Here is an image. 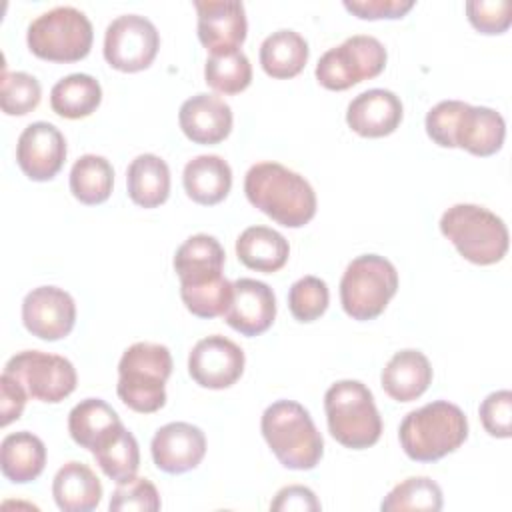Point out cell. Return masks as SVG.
Wrapping results in <instances>:
<instances>
[{"label":"cell","instance_id":"1","mask_svg":"<svg viewBox=\"0 0 512 512\" xmlns=\"http://www.w3.org/2000/svg\"><path fill=\"white\" fill-rule=\"evenodd\" d=\"M248 202L286 228H300L316 214V192L298 172L278 162H258L244 178Z\"/></svg>","mask_w":512,"mask_h":512},{"label":"cell","instance_id":"2","mask_svg":"<svg viewBox=\"0 0 512 512\" xmlns=\"http://www.w3.org/2000/svg\"><path fill=\"white\" fill-rule=\"evenodd\" d=\"M426 134L442 148H462L474 156H492L504 144L506 122L500 112L488 106L442 100L426 114Z\"/></svg>","mask_w":512,"mask_h":512},{"label":"cell","instance_id":"3","mask_svg":"<svg viewBox=\"0 0 512 512\" xmlns=\"http://www.w3.org/2000/svg\"><path fill=\"white\" fill-rule=\"evenodd\" d=\"M398 438L410 460L436 462L464 444L468 420L456 404L434 400L404 416Z\"/></svg>","mask_w":512,"mask_h":512},{"label":"cell","instance_id":"4","mask_svg":"<svg viewBox=\"0 0 512 512\" xmlns=\"http://www.w3.org/2000/svg\"><path fill=\"white\" fill-rule=\"evenodd\" d=\"M260 430L284 468L312 470L324 452V440L310 412L294 400H276L260 420Z\"/></svg>","mask_w":512,"mask_h":512},{"label":"cell","instance_id":"5","mask_svg":"<svg viewBox=\"0 0 512 512\" xmlns=\"http://www.w3.org/2000/svg\"><path fill=\"white\" fill-rule=\"evenodd\" d=\"M172 374V354L164 344L136 342L118 362L116 392L140 414H152L166 404V380Z\"/></svg>","mask_w":512,"mask_h":512},{"label":"cell","instance_id":"6","mask_svg":"<svg viewBox=\"0 0 512 512\" xmlns=\"http://www.w3.org/2000/svg\"><path fill=\"white\" fill-rule=\"evenodd\" d=\"M326 422L332 438L346 448L364 450L382 434V418L374 396L360 380H338L324 394Z\"/></svg>","mask_w":512,"mask_h":512},{"label":"cell","instance_id":"7","mask_svg":"<svg viewBox=\"0 0 512 512\" xmlns=\"http://www.w3.org/2000/svg\"><path fill=\"white\" fill-rule=\"evenodd\" d=\"M440 232L462 258L490 266L508 252V228L500 216L478 204H454L440 218Z\"/></svg>","mask_w":512,"mask_h":512},{"label":"cell","instance_id":"8","mask_svg":"<svg viewBox=\"0 0 512 512\" xmlns=\"http://www.w3.org/2000/svg\"><path fill=\"white\" fill-rule=\"evenodd\" d=\"M398 290V272L394 264L378 254L354 258L340 280V302L354 320H374L384 312Z\"/></svg>","mask_w":512,"mask_h":512},{"label":"cell","instance_id":"9","mask_svg":"<svg viewBox=\"0 0 512 512\" xmlns=\"http://www.w3.org/2000/svg\"><path fill=\"white\" fill-rule=\"evenodd\" d=\"M94 30L88 16L74 6H56L28 26L26 42L34 56L48 62H76L88 56Z\"/></svg>","mask_w":512,"mask_h":512},{"label":"cell","instance_id":"10","mask_svg":"<svg viewBox=\"0 0 512 512\" xmlns=\"http://www.w3.org/2000/svg\"><path fill=\"white\" fill-rule=\"evenodd\" d=\"M384 44L368 34H356L326 50L316 64V80L326 90H348L362 80L378 76L386 66Z\"/></svg>","mask_w":512,"mask_h":512},{"label":"cell","instance_id":"11","mask_svg":"<svg viewBox=\"0 0 512 512\" xmlns=\"http://www.w3.org/2000/svg\"><path fill=\"white\" fill-rule=\"evenodd\" d=\"M4 372L16 378L28 396L48 404L68 398L78 382L76 368L68 358L40 350H22L14 354L6 362Z\"/></svg>","mask_w":512,"mask_h":512},{"label":"cell","instance_id":"12","mask_svg":"<svg viewBox=\"0 0 512 512\" xmlns=\"http://www.w3.org/2000/svg\"><path fill=\"white\" fill-rule=\"evenodd\" d=\"M160 48L156 26L140 14L114 18L104 32V58L120 72H140L148 68Z\"/></svg>","mask_w":512,"mask_h":512},{"label":"cell","instance_id":"13","mask_svg":"<svg viewBox=\"0 0 512 512\" xmlns=\"http://www.w3.org/2000/svg\"><path fill=\"white\" fill-rule=\"evenodd\" d=\"M244 350L222 334H212L194 344L188 354L190 378L210 390H224L236 384L244 372Z\"/></svg>","mask_w":512,"mask_h":512},{"label":"cell","instance_id":"14","mask_svg":"<svg viewBox=\"0 0 512 512\" xmlns=\"http://www.w3.org/2000/svg\"><path fill=\"white\" fill-rule=\"evenodd\" d=\"M22 322L40 340L66 338L76 322L74 298L58 286H38L24 296Z\"/></svg>","mask_w":512,"mask_h":512},{"label":"cell","instance_id":"15","mask_svg":"<svg viewBox=\"0 0 512 512\" xmlns=\"http://www.w3.org/2000/svg\"><path fill=\"white\" fill-rule=\"evenodd\" d=\"M66 160L64 134L50 122H32L18 136L16 162L34 182L52 180Z\"/></svg>","mask_w":512,"mask_h":512},{"label":"cell","instance_id":"16","mask_svg":"<svg viewBox=\"0 0 512 512\" xmlns=\"http://www.w3.org/2000/svg\"><path fill=\"white\" fill-rule=\"evenodd\" d=\"M198 38L210 54L240 50L248 22L244 4L238 0H196Z\"/></svg>","mask_w":512,"mask_h":512},{"label":"cell","instance_id":"17","mask_svg":"<svg viewBox=\"0 0 512 512\" xmlns=\"http://www.w3.org/2000/svg\"><path fill=\"white\" fill-rule=\"evenodd\" d=\"M150 452L158 470L166 474H184L202 462L206 454V436L190 422H170L156 430Z\"/></svg>","mask_w":512,"mask_h":512},{"label":"cell","instance_id":"18","mask_svg":"<svg viewBox=\"0 0 512 512\" xmlns=\"http://www.w3.org/2000/svg\"><path fill=\"white\" fill-rule=\"evenodd\" d=\"M276 318V296L266 282L240 278L232 282V300L224 312L230 328L244 336L264 334Z\"/></svg>","mask_w":512,"mask_h":512},{"label":"cell","instance_id":"19","mask_svg":"<svg viewBox=\"0 0 512 512\" xmlns=\"http://www.w3.org/2000/svg\"><path fill=\"white\" fill-rule=\"evenodd\" d=\"M404 116L400 98L386 88L360 92L346 108L348 126L364 138H382L392 134Z\"/></svg>","mask_w":512,"mask_h":512},{"label":"cell","instance_id":"20","mask_svg":"<svg viewBox=\"0 0 512 512\" xmlns=\"http://www.w3.org/2000/svg\"><path fill=\"white\" fill-rule=\"evenodd\" d=\"M178 122L188 140L218 144L232 130V108L220 96L200 92L182 102Z\"/></svg>","mask_w":512,"mask_h":512},{"label":"cell","instance_id":"21","mask_svg":"<svg viewBox=\"0 0 512 512\" xmlns=\"http://www.w3.org/2000/svg\"><path fill=\"white\" fill-rule=\"evenodd\" d=\"M380 382L392 400L412 402L428 390L432 382V366L420 350L406 348L386 362Z\"/></svg>","mask_w":512,"mask_h":512},{"label":"cell","instance_id":"22","mask_svg":"<svg viewBox=\"0 0 512 512\" xmlns=\"http://www.w3.org/2000/svg\"><path fill=\"white\" fill-rule=\"evenodd\" d=\"M226 262L224 248L210 234L186 238L174 254V270L180 284H204L222 276Z\"/></svg>","mask_w":512,"mask_h":512},{"label":"cell","instance_id":"23","mask_svg":"<svg viewBox=\"0 0 512 512\" xmlns=\"http://www.w3.org/2000/svg\"><path fill=\"white\" fill-rule=\"evenodd\" d=\"M182 182L190 200L202 206H214L228 196L232 170L222 156L200 154L184 166Z\"/></svg>","mask_w":512,"mask_h":512},{"label":"cell","instance_id":"24","mask_svg":"<svg viewBox=\"0 0 512 512\" xmlns=\"http://www.w3.org/2000/svg\"><path fill=\"white\" fill-rule=\"evenodd\" d=\"M52 496L64 512H90L102 500V484L90 466L72 460L56 472Z\"/></svg>","mask_w":512,"mask_h":512},{"label":"cell","instance_id":"25","mask_svg":"<svg viewBox=\"0 0 512 512\" xmlns=\"http://www.w3.org/2000/svg\"><path fill=\"white\" fill-rule=\"evenodd\" d=\"M122 424L118 412L100 398L80 400L68 414V432L72 440L94 452L102 446Z\"/></svg>","mask_w":512,"mask_h":512},{"label":"cell","instance_id":"26","mask_svg":"<svg viewBox=\"0 0 512 512\" xmlns=\"http://www.w3.org/2000/svg\"><path fill=\"white\" fill-rule=\"evenodd\" d=\"M46 466V446L32 432H12L0 444V470L14 484L36 480Z\"/></svg>","mask_w":512,"mask_h":512},{"label":"cell","instance_id":"27","mask_svg":"<svg viewBox=\"0 0 512 512\" xmlns=\"http://www.w3.org/2000/svg\"><path fill=\"white\" fill-rule=\"evenodd\" d=\"M236 256L246 268L272 274L288 262L290 246L280 232L268 226H250L236 240Z\"/></svg>","mask_w":512,"mask_h":512},{"label":"cell","instance_id":"28","mask_svg":"<svg viewBox=\"0 0 512 512\" xmlns=\"http://www.w3.org/2000/svg\"><path fill=\"white\" fill-rule=\"evenodd\" d=\"M128 196L142 208H156L168 200L170 168L156 154L136 156L126 170Z\"/></svg>","mask_w":512,"mask_h":512},{"label":"cell","instance_id":"29","mask_svg":"<svg viewBox=\"0 0 512 512\" xmlns=\"http://www.w3.org/2000/svg\"><path fill=\"white\" fill-rule=\"evenodd\" d=\"M308 42L290 28H282L264 38L260 46L262 70L278 80L298 76L308 62Z\"/></svg>","mask_w":512,"mask_h":512},{"label":"cell","instance_id":"30","mask_svg":"<svg viewBox=\"0 0 512 512\" xmlns=\"http://www.w3.org/2000/svg\"><path fill=\"white\" fill-rule=\"evenodd\" d=\"M102 102L100 82L90 74H68L60 78L50 90L52 110L68 120L86 118Z\"/></svg>","mask_w":512,"mask_h":512},{"label":"cell","instance_id":"31","mask_svg":"<svg viewBox=\"0 0 512 512\" xmlns=\"http://www.w3.org/2000/svg\"><path fill=\"white\" fill-rule=\"evenodd\" d=\"M114 186V168L112 164L98 154L80 156L70 170V192L72 196L86 204H102L112 194Z\"/></svg>","mask_w":512,"mask_h":512},{"label":"cell","instance_id":"32","mask_svg":"<svg viewBox=\"0 0 512 512\" xmlns=\"http://www.w3.org/2000/svg\"><path fill=\"white\" fill-rule=\"evenodd\" d=\"M100 470L114 482H126L136 476L140 466V448L130 430L120 426L102 446L94 452Z\"/></svg>","mask_w":512,"mask_h":512},{"label":"cell","instance_id":"33","mask_svg":"<svg viewBox=\"0 0 512 512\" xmlns=\"http://www.w3.org/2000/svg\"><path fill=\"white\" fill-rule=\"evenodd\" d=\"M204 80L220 94H238L252 82V64L242 50L210 54L204 64Z\"/></svg>","mask_w":512,"mask_h":512},{"label":"cell","instance_id":"34","mask_svg":"<svg viewBox=\"0 0 512 512\" xmlns=\"http://www.w3.org/2000/svg\"><path fill=\"white\" fill-rule=\"evenodd\" d=\"M442 508V490L440 486L426 476H410L396 484L388 496L382 500V512L396 510H440Z\"/></svg>","mask_w":512,"mask_h":512},{"label":"cell","instance_id":"35","mask_svg":"<svg viewBox=\"0 0 512 512\" xmlns=\"http://www.w3.org/2000/svg\"><path fill=\"white\" fill-rule=\"evenodd\" d=\"M180 298L186 310L198 318L224 316L232 300V282L220 276L204 284H180Z\"/></svg>","mask_w":512,"mask_h":512},{"label":"cell","instance_id":"36","mask_svg":"<svg viewBox=\"0 0 512 512\" xmlns=\"http://www.w3.org/2000/svg\"><path fill=\"white\" fill-rule=\"evenodd\" d=\"M328 302H330V292L322 278L302 276L290 286L288 308L298 322L318 320L326 312Z\"/></svg>","mask_w":512,"mask_h":512},{"label":"cell","instance_id":"37","mask_svg":"<svg viewBox=\"0 0 512 512\" xmlns=\"http://www.w3.org/2000/svg\"><path fill=\"white\" fill-rule=\"evenodd\" d=\"M40 82L28 72H4L0 106L8 116H24L40 104Z\"/></svg>","mask_w":512,"mask_h":512},{"label":"cell","instance_id":"38","mask_svg":"<svg viewBox=\"0 0 512 512\" xmlns=\"http://www.w3.org/2000/svg\"><path fill=\"white\" fill-rule=\"evenodd\" d=\"M160 494L156 486L148 478H130L120 482L118 488L112 492L108 508L112 512H156L160 510Z\"/></svg>","mask_w":512,"mask_h":512},{"label":"cell","instance_id":"39","mask_svg":"<svg viewBox=\"0 0 512 512\" xmlns=\"http://www.w3.org/2000/svg\"><path fill=\"white\" fill-rule=\"evenodd\" d=\"M466 16L482 34H502L512 22L508 0H468Z\"/></svg>","mask_w":512,"mask_h":512},{"label":"cell","instance_id":"40","mask_svg":"<svg viewBox=\"0 0 512 512\" xmlns=\"http://www.w3.org/2000/svg\"><path fill=\"white\" fill-rule=\"evenodd\" d=\"M480 420L484 430L494 438H510L512 434V392L496 390L480 404Z\"/></svg>","mask_w":512,"mask_h":512},{"label":"cell","instance_id":"41","mask_svg":"<svg viewBox=\"0 0 512 512\" xmlns=\"http://www.w3.org/2000/svg\"><path fill=\"white\" fill-rule=\"evenodd\" d=\"M344 8L362 20H396L414 8V0H344Z\"/></svg>","mask_w":512,"mask_h":512},{"label":"cell","instance_id":"42","mask_svg":"<svg viewBox=\"0 0 512 512\" xmlns=\"http://www.w3.org/2000/svg\"><path fill=\"white\" fill-rule=\"evenodd\" d=\"M0 392H2V400H0L2 420H0V424L8 426L10 422H14L22 416L28 394H26L24 386L6 372H2V376H0Z\"/></svg>","mask_w":512,"mask_h":512},{"label":"cell","instance_id":"43","mask_svg":"<svg viewBox=\"0 0 512 512\" xmlns=\"http://www.w3.org/2000/svg\"><path fill=\"white\" fill-rule=\"evenodd\" d=\"M272 510L276 512H306V510H320V502L316 498V494L306 488V486H300V484H292V486H286L282 490H278L276 498L272 500L270 504Z\"/></svg>","mask_w":512,"mask_h":512}]
</instances>
